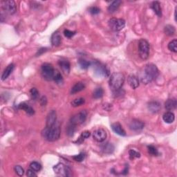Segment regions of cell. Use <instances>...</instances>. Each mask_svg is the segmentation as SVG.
<instances>
[{"mask_svg": "<svg viewBox=\"0 0 177 177\" xmlns=\"http://www.w3.org/2000/svg\"><path fill=\"white\" fill-rule=\"evenodd\" d=\"M158 69L154 64H147L140 74L141 81L145 85H147L158 76Z\"/></svg>", "mask_w": 177, "mask_h": 177, "instance_id": "obj_1", "label": "cell"}, {"mask_svg": "<svg viewBox=\"0 0 177 177\" xmlns=\"http://www.w3.org/2000/svg\"><path fill=\"white\" fill-rule=\"evenodd\" d=\"M60 128L58 124H54L53 126L47 127L42 130V136L45 140L49 142H54L58 140L60 137Z\"/></svg>", "mask_w": 177, "mask_h": 177, "instance_id": "obj_2", "label": "cell"}, {"mask_svg": "<svg viewBox=\"0 0 177 177\" xmlns=\"http://www.w3.org/2000/svg\"><path fill=\"white\" fill-rule=\"evenodd\" d=\"M124 82V76L122 73L113 74L109 78V86L113 91L120 89Z\"/></svg>", "mask_w": 177, "mask_h": 177, "instance_id": "obj_3", "label": "cell"}, {"mask_svg": "<svg viewBox=\"0 0 177 177\" xmlns=\"http://www.w3.org/2000/svg\"><path fill=\"white\" fill-rule=\"evenodd\" d=\"M138 53L142 60H147L150 55V44L146 40L141 39L138 42Z\"/></svg>", "mask_w": 177, "mask_h": 177, "instance_id": "obj_4", "label": "cell"}, {"mask_svg": "<svg viewBox=\"0 0 177 177\" xmlns=\"http://www.w3.org/2000/svg\"><path fill=\"white\" fill-rule=\"evenodd\" d=\"M41 72L43 78L46 80H52L53 78L55 69L52 65L49 63H44L42 65Z\"/></svg>", "mask_w": 177, "mask_h": 177, "instance_id": "obj_5", "label": "cell"}, {"mask_svg": "<svg viewBox=\"0 0 177 177\" xmlns=\"http://www.w3.org/2000/svg\"><path fill=\"white\" fill-rule=\"evenodd\" d=\"M109 27L112 31H120L125 27V21L123 19L111 18L108 22Z\"/></svg>", "mask_w": 177, "mask_h": 177, "instance_id": "obj_6", "label": "cell"}, {"mask_svg": "<svg viewBox=\"0 0 177 177\" xmlns=\"http://www.w3.org/2000/svg\"><path fill=\"white\" fill-rule=\"evenodd\" d=\"M53 170L56 175L61 176H71L72 175L70 168L61 162L55 165L53 167Z\"/></svg>", "mask_w": 177, "mask_h": 177, "instance_id": "obj_7", "label": "cell"}, {"mask_svg": "<svg viewBox=\"0 0 177 177\" xmlns=\"http://www.w3.org/2000/svg\"><path fill=\"white\" fill-rule=\"evenodd\" d=\"M86 116H87V112L85 110H82L71 118L70 123L75 126L80 125L86 120Z\"/></svg>", "mask_w": 177, "mask_h": 177, "instance_id": "obj_8", "label": "cell"}, {"mask_svg": "<svg viewBox=\"0 0 177 177\" xmlns=\"http://www.w3.org/2000/svg\"><path fill=\"white\" fill-rule=\"evenodd\" d=\"M2 7L5 12L13 15L17 11V6L15 2L13 0H8V1H2Z\"/></svg>", "mask_w": 177, "mask_h": 177, "instance_id": "obj_9", "label": "cell"}, {"mask_svg": "<svg viewBox=\"0 0 177 177\" xmlns=\"http://www.w3.org/2000/svg\"><path fill=\"white\" fill-rule=\"evenodd\" d=\"M94 69L95 72L99 76L107 77L109 75V71L105 66L99 63L98 62H95L94 64Z\"/></svg>", "mask_w": 177, "mask_h": 177, "instance_id": "obj_10", "label": "cell"}, {"mask_svg": "<svg viewBox=\"0 0 177 177\" xmlns=\"http://www.w3.org/2000/svg\"><path fill=\"white\" fill-rule=\"evenodd\" d=\"M93 138L98 143H102L105 141L107 138V132L105 130L102 128L97 129L93 133Z\"/></svg>", "mask_w": 177, "mask_h": 177, "instance_id": "obj_11", "label": "cell"}, {"mask_svg": "<svg viewBox=\"0 0 177 177\" xmlns=\"http://www.w3.org/2000/svg\"><path fill=\"white\" fill-rule=\"evenodd\" d=\"M145 127V124L143 121L139 120L138 119H133L129 124V127L133 131H140L142 130Z\"/></svg>", "mask_w": 177, "mask_h": 177, "instance_id": "obj_12", "label": "cell"}, {"mask_svg": "<svg viewBox=\"0 0 177 177\" xmlns=\"http://www.w3.org/2000/svg\"><path fill=\"white\" fill-rule=\"evenodd\" d=\"M57 120V114L55 110H51V111L48 113L46 118V127H50L53 126L54 124H56Z\"/></svg>", "mask_w": 177, "mask_h": 177, "instance_id": "obj_13", "label": "cell"}, {"mask_svg": "<svg viewBox=\"0 0 177 177\" xmlns=\"http://www.w3.org/2000/svg\"><path fill=\"white\" fill-rule=\"evenodd\" d=\"M58 65L64 74L66 75H68L69 74L71 69V65L70 62H69L67 60L62 59L59 60Z\"/></svg>", "mask_w": 177, "mask_h": 177, "instance_id": "obj_14", "label": "cell"}, {"mask_svg": "<svg viewBox=\"0 0 177 177\" xmlns=\"http://www.w3.org/2000/svg\"><path fill=\"white\" fill-rule=\"evenodd\" d=\"M147 108L150 112L153 113V114H156L161 110V103L157 102V101H152V102L148 103Z\"/></svg>", "mask_w": 177, "mask_h": 177, "instance_id": "obj_15", "label": "cell"}, {"mask_svg": "<svg viewBox=\"0 0 177 177\" xmlns=\"http://www.w3.org/2000/svg\"><path fill=\"white\" fill-rule=\"evenodd\" d=\"M112 129L116 134L121 136H125L126 132L124 131L123 127L119 123H114L112 124Z\"/></svg>", "mask_w": 177, "mask_h": 177, "instance_id": "obj_16", "label": "cell"}, {"mask_svg": "<svg viewBox=\"0 0 177 177\" xmlns=\"http://www.w3.org/2000/svg\"><path fill=\"white\" fill-rule=\"evenodd\" d=\"M61 41H62V37H61L60 33L58 31L54 32L51 38V44L54 46H58L61 44Z\"/></svg>", "mask_w": 177, "mask_h": 177, "instance_id": "obj_17", "label": "cell"}, {"mask_svg": "<svg viewBox=\"0 0 177 177\" xmlns=\"http://www.w3.org/2000/svg\"><path fill=\"white\" fill-rule=\"evenodd\" d=\"M101 150L104 154H112L114 151V145L112 143H106L103 144L100 147Z\"/></svg>", "mask_w": 177, "mask_h": 177, "instance_id": "obj_18", "label": "cell"}, {"mask_svg": "<svg viewBox=\"0 0 177 177\" xmlns=\"http://www.w3.org/2000/svg\"><path fill=\"white\" fill-rule=\"evenodd\" d=\"M127 82H128L129 85L133 89L138 88L139 86V79L136 75H129L127 78Z\"/></svg>", "mask_w": 177, "mask_h": 177, "instance_id": "obj_19", "label": "cell"}, {"mask_svg": "<svg viewBox=\"0 0 177 177\" xmlns=\"http://www.w3.org/2000/svg\"><path fill=\"white\" fill-rule=\"evenodd\" d=\"M177 107V101L176 98H170L168 99L165 103V109L168 111H172L175 110Z\"/></svg>", "mask_w": 177, "mask_h": 177, "instance_id": "obj_20", "label": "cell"}, {"mask_svg": "<svg viewBox=\"0 0 177 177\" xmlns=\"http://www.w3.org/2000/svg\"><path fill=\"white\" fill-rule=\"evenodd\" d=\"M17 109L24 110V111L27 113V114L30 115V116L33 115L35 113L34 109L32 108L30 105H28V104L25 103H22L18 104V105H17Z\"/></svg>", "mask_w": 177, "mask_h": 177, "instance_id": "obj_21", "label": "cell"}, {"mask_svg": "<svg viewBox=\"0 0 177 177\" xmlns=\"http://www.w3.org/2000/svg\"><path fill=\"white\" fill-rule=\"evenodd\" d=\"M14 68H15V65H14L13 64H10V65L4 69V72H3L2 75V80L4 81L6 80L7 78L9 77V75L12 74V72L14 70Z\"/></svg>", "mask_w": 177, "mask_h": 177, "instance_id": "obj_22", "label": "cell"}, {"mask_svg": "<svg viewBox=\"0 0 177 177\" xmlns=\"http://www.w3.org/2000/svg\"><path fill=\"white\" fill-rule=\"evenodd\" d=\"M85 89V84L82 82H78L77 83H75L73 86V87L71 88V94H75L78 92L82 91V90H84Z\"/></svg>", "mask_w": 177, "mask_h": 177, "instance_id": "obj_23", "label": "cell"}, {"mask_svg": "<svg viewBox=\"0 0 177 177\" xmlns=\"http://www.w3.org/2000/svg\"><path fill=\"white\" fill-rule=\"evenodd\" d=\"M152 8L154 12L156 13V15L159 17H162V10L161 7V4L159 2H153L152 4Z\"/></svg>", "mask_w": 177, "mask_h": 177, "instance_id": "obj_24", "label": "cell"}, {"mask_svg": "<svg viewBox=\"0 0 177 177\" xmlns=\"http://www.w3.org/2000/svg\"><path fill=\"white\" fill-rule=\"evenodd\" d=\"M162 119L166 123H172L174 121H175V116L174 114V113L171 112H167L166 113H165L162 116Z\"/></svg>", "mask_w": 177, "mask_h": 177, "instance_id": "obj_25", "label": "cell"}, {"mask_svg": "<svg viewBox=\"0 0 177 177\" xmlns=\"http://www.w3.org/2000/svg\"><path fill=\"white\" fill-rule=\"evenodd\" d=\"M121 3H122V2L119 1V0L112 2V4L109 6L108 8H107V10H108L109 13H114V12H116V11L118 10V8L120 7Z\"/></svg>", "mask_w": 177, "mask_h": 177, "instance_id": "obj_26", "label": "cell"}, {"mask_svg": "<svg viewBox=\"0 0 177 177\" xmlns=\"http://www.w3.org/2000/svg\"><path fill=\"white\" fill-rule=\"evenodd\" d=\"M164 32L167 36H172L175 35V32H176V29H175V27L172 25H167V26H165L164 28Z\"/></svg>", "mask_w": 177, "mask_h": 177, "instance_id": "obj_27", "label": "cell"}, {"mask_svg": "<svg viewBox=\"0 0 177 177\" xmlns=\"http://www.w3.org/2000/svg\"><path fill=\"white\" fill-rule=\"evenodd\" d=\"M53 80L55 81V82H56L57 84L62 83L63 78L62 76V74H60V72L59 71L55 70Z\"/></svg>", "mask_w": 177, "mask_h": 177, "instance_id": "obj_28", "label": "cell"}, {"mask_svg": "<svg viewBox=\"0 0 177 177\" xmlns=\"http://www.w3.org/2000/svg\"><path fill=\"white\" fill-rule=\"evenodd\" d=\"M103 94H104V91L103 88L98 87L95 89L94 94H93V96H94L95 99H98V98H102L103 96Z\"/></svg>", "mask_w": 177, "mask_h": 177, "instance_id": "obj_29", "label": "cell"}, {"mask_svg": "<svg viewBox=\"0 0 177 177\" xmlns=\"http://www.w3.org/2000/svg\"><path fill=\"white\" fill-rule=\"evenodd\" d=\"M85 98H76V99H75L72 101L71 105L74 107H77L81 106L83 104H85Z\"/></svg>", "mask_w": 177, "mask_h": 177, "instance_id": "obj_30", "label": "cell"}, {"mask_svg": "<svg viewBox=\"0 0 177 177\" xmlns=\"http://www.w3.org/2000/svg\"><path fill=\"white\" fill-rule=\"evenodd\" d=\"M31 169L34 170L35 172H40L42 170V165L38 162L33 161L30 164Z\"/></svg>", "mask_w": 177, "mask_h": 177, "instance_id": "obj_31", "label": "cell"}, {"mask_svg": "<svg viewBox=\"0 0 177 177\" xmlns=\"http://www.w3.org/2000/svg\"><path fill=\"white\" fill-rule=\"evenodd\" d=\"M168 48L169 50L174 52V53H176L177 52V40H173L172 42H170L168 44Z\"/></svg>", "mask_w": 177, "mask_h": 177, "instance_id": "obj_32", "label": "cell"}, {"mask_svg": "<svg viewBox=\"0 0 177 177\" xmlns=\"http://www.w3.org/2000/svg\"><path fill=\"white\" fill-rule=\"evenodd\" d=\"M79 65L80 66V67L83 69H87L90 66H91V62H89V61L84 60V59H80L79 60Z\"/></svg>", "mask_w": 177, "mask_h": 177, "instance_id": "obj_33", "label": "cell"}, {"mask_svg": "<svg viewBox=\"0 0 177 177\" xmlns=\"http://www.w3.org/2000/svg\"><path fill=\"white\" fill-rule=\"evenodd\" d=\"M75 130H76V126L70 123V124L68 126L67 129H66V133H67L69 136H73Z\"/></svg>", "mask_w": 177, "mask_h": 177, "instance_id": "obj_34", "label": "cell"}, {"mask_svg": "<svg viewBox=\"0 0 177 177\" xmlns=\"http://www.w3.org/2000/svg\"><path fill=\"white\" fill-rule=\"evenodd\" d=\"M147 150H148V152H149L151 155H152V156L159 155V152H158V150L156 149L154 146H153V145L147 146Z\"/></svg>", "mask_w": 177, "mask_h": 177, "instance_id": "obj_35", "label": "cell"}, {"mask_svg": "<svg viewBox=\"0 0 177 177\" xmlns=\"http://www.w3.org/2000/svg\"><path fill=\"white\" fill-rule=\"evenodd\" d=\"M30 95L31 99L36 100L39 97V92L36 88H32L30 91Z\"/></svg>", "mask_w": 177, "mask_h": 177, "instance_id": "obj_36", "label": "cell"}, {"mask_svg": "<svg viewBox=\"0 0 177 177\" xmlns=\"http://www.w3.org/2000/svg\"><path fill=\"white\" fill-rule=\"evenodd\" d=\"M129 155L130 159H133L135 158L141 157V154L134 150H130L129 151Z\"/></svg>", "mask_w": 177, "mask_h": 177, "instance_id": "obj_37", "label": "cell"}, {"mask_svg": "<svg viewBox=\"0 0 177 177\" xmlns=\"http://www.w3.org/2000/svg\"><path fill=\"white\" fill-rule=\"evenodd\" d=\"M72 158H73L74 160L75 161L82 162L84 160V159L85 158V154L83 153V152H81V153L79 154L74 156Z\"/></svg>", "mask_w": 177, "mask_h": 177, "instance_id": "obj_38", "label": "cell"}, {"mask_svg": "<svg viewBox=\"0 0 177 177\" xmlns=\"http://www.w3.org/2000/svg\"><path fill=\"white\" fill-rule=\"evenodd\" d=\"M15 172H16L17 175L19 176H23L24 174V169H23L20 165H16V166L15 167Z\"/></svg>", "mask_w": 177, "mask_h": 177, "instance_id": "obj_39", "label": "cell"}, {"mask_svg": "<svg viewBox=\"0 0 177 177\" xmlns=\"http://www.w3.org/2000/svg\"><path fill=\"white\" fill-rule=\"evenodd\" d=\"M89 11L92 15H97L100 13V9L97 6H91L89 8Z\"/></svg>", "mask_w": 177, "mask_h": 177, "instance_id": "obj_40", "label": "cell"}, {"mask_svg": "<svg viewBox=\"0 0 177 177\" xmlns=\"http://www.w3.org/2000/svg\"><path fill=\"white\" fill-rule=\"evenodd\" d=\"M64 35H65V37H68V38H71V37L75 35V31H71L68 29H65L64 31Z\"/></svg>", "mask_w": 177, "mask_h": 177, "instance_id": "obj_41", "label": "cell"}, {"mask_svg": "<svg viewBox=\"0 0 177 177\" xmlns=\"http://www.w3.org/2000/svg\"><path fill=\"white\" fill-rule=\"evenodd\" d=\"M90 136H91V132H90L89 131H85V132H82V133H81L80 138H82V140L84 141V140H85V139L88 138Z\"/></svg>", "mask_w": 177, "mask_h": 177, "instance_id": "obj_42", "label": "cell"}, {"mask_svg": "<svg viewBox=\"0 0 177 177\" xmlns=\"http://www.w3.org/2000/svg\"><path fill=\"white\" fill-rule=\"evenodd\" d=\"M27 176L28 177H34V176H37V175L34 170H33L32 169H29L27 170Z\"/></svg>", "mask_w": 177, "mask_h": 177, "instance_id": "obj_43", "label": "cell"}, {"mask_svg": "<svg viewBox=\"0 0 177 177\" xmlns=\"http://www.w3.org/2000/svg\"><path fill=\"white\" fill-rule=\"evenodd\" d=\"M40 102L42 106H46V103H47V99H46V96H42L41 98H40Z\"/></svg>", "mask_w": 177, "mask_h": 177, "instance_id": "obj_44", "label": "cell"}, {"mask_svg": "<svg viewBox=\"0 0 177 177\" xmlns=\"http://www.w3.org/2000/svg\"><path fill=\"white\" fill-rule=\"evenodd\" d=\"M46 50H47V48H40V50L37 51V53H36V56H41V55L43 53H44V52L46 51Z\"/></svg>", "mask_w": 177, "mask_h": 177, "instance_id": "obj_45", "label": "cell"}, {"mask_svg": "<svg viewBox=\"0 0 177 177\" xmlns=\"http://www.w3.org/2000/svg\"><path fill=\"white\" fill-rule=\"evenodd\" d=\"M123 175H127V174L128 173V167L126 166L125 168H124V170L123 171Z\"/></svg>", "mask_w": 177, "mask_h": 177, "instance_id": "obj_46", "label": "cell"}, {"mask_svg": "<svg viewBox=\"0 0 177 177\" xmlns=\"http://www.w3.org/2000/svg\"><path fill=\"white\" fill-rule=\"evenodd\" d=\"M176 9L177 8H175V21H176Z\"/></svg>", "mask_w": 177, "mask_h": 177, "instance_id": "obj_47", "label": "cell"}]
</instances>
